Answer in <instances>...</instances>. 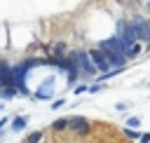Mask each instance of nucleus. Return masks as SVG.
<instances>
[{"mask_svg": "<svg viewBox=\"0 0 150 143\" xmlns=\"http://www.w3.org/2000/svg\"><path fill=\"white\" fill-rule=\"evenodd\" d=\"M68 56H70L73 63L77 66V73H80V80H82V82H87V80L94 82V80H96L98 70H96V66H94V61H91V56H89V49L75 47V49L68 52Z\"/></svg>", "mask_w": 150, "mask_h": 143, "instance_id": "f257e3e1", "label": "nucleus"}, {"mask_svg": "<svg viewBox=\"0 0 150 143\" xmlns=\"http://www.w3.org/2000/svg\"><path fill=\"white\" fill-rule=\"evenodd\" d=\"M94 131V124L87 115H70V127H68V134L75 138V141H84L89 138Z\"/></svg>", "mask_w": 150, "mask_h": 143, "instance_id": "f03ea898", "label": "nucleus"}, {"mask_svg": "<svg viewBox=\"0 0 150 143\" xmlns=\"http://www.w3.org/2000/svg\"><path fill=\"white\" fill-rule=\"evenodd\" d=\"M89 56H91V61H94V66H96V70L98 73H105V70H112L110 68V63H108V59H105V54L94 45L91 49H89Z\"/></svg>", "mask_w": 150, "mask_h": 143, "instance_id": "7ed1b4c3", "label": "nucleus"}, {"mask_svg": "<svg viewBox=\"0 0 150 143\" xmlns=\"http://www.w3.org/2000/svg\"><path fill=\"white\" fill-rule=\"evenodd\" d=\"M68 127H70V115L56 117V120L49 124V134H54V136H66V134H68Z\"/></svg>", "mask_w": 150, "mask_h": 143, "instance_id": "20e7f679", "label": "nucleus"}, {"mask_svg": "<svg viewBox=\"0 0 150 143\" xmlns=\"http://www.w3.org/2000/svg\"><path fill=\"white\" fill-rule=\"evenodd\" d=\"M145 49H150V47H148V45H143V42H134V45L127 49V54H124V56H127V61L131 63V61H138V59L143 56V52H145Z\"/></svg>", "mask_w": 150, "mask_h": 143, "instance_id": "39448f33", "label": "nucleus"}, {"mask_svg": "<svg viewBox=\"0 0 150 143\" xmlns=\"http://www.w3.org/2000/svg\"><path fill=\"white\" fill-rule=\"evenodd\" d=\"M26 129H28V117H26V115H14V117L9 120V131L21 134V131H26Z\"/></svg>", "mask_w": 150, "mask_h": 143, "instance_id": "423d86ee", "label": "nucleus"}, {"mask_svg": "<svg viewBox=\"0 0 150 143\" xmlns=\"http://www.w3.org/2000/svg\"><path fill=\"white\" fill-rule=\"evenodd\" d=\"M45 136H47L45 129H33V131H28V134L23 136V141H26V143H42Z\"/></svg>", "mask_w": 150, "mask_h": 143, "instance_id": "0eeeda50", "label": "nucleus"}, {"mask_svg": "<svg viewBox=\"0 0 150 143\" xmlns=\"http://www.w3.org/2000/svg\"><path fill=\"white\" fill-rule=\"evenodd\" d=\"M19 96V89L16 87H2L0 89V101H12Z\"/></svg>", "mask_w": 150, "mask_h": 143, "instance_id": "6e6552de", "label": "nucleus"}, {"mask_svg": "<svg viewBox=\"0 0 150 143\" xmlns=\"http://www.w3.org/2000/svg\"><path fill=\"white\" fill-rule=\"evenodd\" d=\"M122 136H124L127 141H138V138H141V129H131V127H124V129H122Z\"/></svg>", "mask_w": 150, "mask_h": 143, "instance_id": "1a4fd4ad", "label": "nucleus"}, {"mask_svg": "<svg viewBox=\"0 0 150 143\" xmlns=\"http://www.w3.org/2000/svg\"><path fill=\"white\" fill-rule=\"evenodd\" d=\"M87 87H89L87 82H77V84H73V87H70V94H73V96H82V94L87 91Z\"/></svg>", "mask_w": 150, "mask_h": 143, "instance_id": "9d476101", "label": "nucleus"}, {"mask_svg": "<svg viewBox=\"0 0 150 143\" xmlns=\"http://www.w3.org/2000/svg\"><path fill=\"white\" fill-rule=\"evenodd\" d=\"M103 89H105V82H91V84L87 87V91H89V94H101Z\"/></svg>", "mask_w": 150, "mask_h": 143, "instance_id": "9b49d317", "label": "nucleus"}, {"mask_svg": "<svg viewBox=\"0 0 150 143\" xmlns=\"http://www.w3.org/2000/svg\"><path fill=\"white\" fill-rule=\"evenodd\" d=\"M127 127H131V129H141V117L129 115V117H127Z\"/></svg>", "mask_w": 150, "mask_h": 143, "instance_id": "f8f14e48", "label": "nucleus"}, {"mask_svg": "<svg viewBox=\"0 0 150 143\" xmlns=\"http://www.w3.org/2000/svg\"><path fill=\"white\" fill-rule=\"evenodd\" d=\"M129 105H131V103H129V101H117V103H115V110H117V113H120V115H124V113H127V108H129Z\"/></svg>", "mask_w": 150, "mask_h": 143, "instance_id": "ddd939ff", "label": "nucleus"}, {"mask_svg": "<svg viewBox=\"0 0 150 143\" xmlns=\"http://www.w3.org/2000/svg\"><path fill=\"white\" fill-rule=\"evenodd\" d=\"M66 105V98H52V110H59Z\"/></svg>", "mask_w": 150, "mask_h": 143, "instance_id": "4468645a", "label": "nucleus"}, {"mask_svg": "<svg viewBox=\"0 0 150 143\" xmlns=\"http://www.w3.org/2000/svg\"><path fill=\"white\" fill-rule=\"evenodd\" d=\"M138 143H150V131H141V138Z\"/></svg>", "mask_w": 150, "mask_h": 143, "instance_id": "2eb2a0df", "label": "nucleus"}, {"mask_svg": "<svg viewBox=\"0 0 150 143\" xmlns=\"http://www.w3.org/2000/svg\"><path fill=\"white\" fill-rule=\"evenodd\" d=\"M143 5H145V9H148V16H150V0H145Z\"/></svg>", "mask_w": 150, "mask_h": 143, "instance_id": "dca6fc26", "label": "nucleus"}, {"mask_svg": "<svg viewBox=\"0 0 150 143\" xmlns=\"http://www.w3.org/2000/svg\"><path fill=\"white\" fill-rule=\"evenodd\" d=\"M0 110H5V105H2V101H0Z\"/></svg>", "mask_w": 150, "mask_h": 143, "instance_id": "f3484780", "label": "nucleus"}, {"mask_svg": "<svg viewBox=\"0 0 150 143\" xmlns=\"http://www.w3.org/2000/svg\"><path fill=\"white\" fill-rule=\"evenodd\" d=\"M19 143H26V141H19Z\"/></svg>", "mask_w": 150, "mask_h": 143, "instance_id": "a211bd4d", "label": "nucleus"}, {"mask_svg": "<svg viewBox=\"0 0 150 143\" xmlns=\"http://www.w3.org/2000/svg\"><path fill=\"white\" fill-rule=\"evenodd\" d=\"M0 89H2V84H0Z\"/></svg>", "mask_w": 150, "mask_h": 143, "instance_id": "6ab92c4d", "label": "nucleus"}]
</instances>
